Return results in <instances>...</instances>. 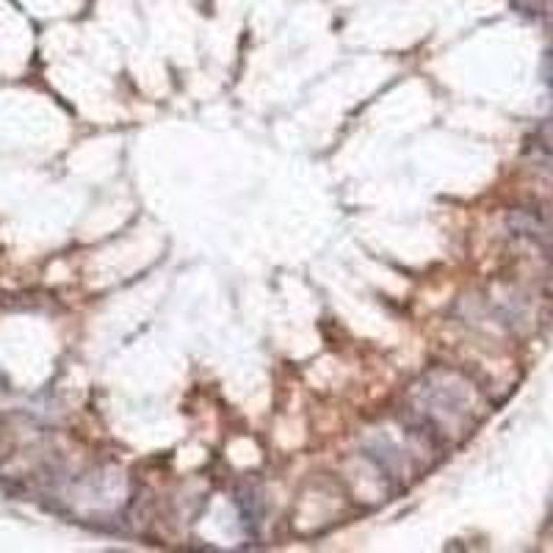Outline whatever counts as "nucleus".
Segmentation results:
<instances>
[{
	"instance_id": "1",
	"label": "nucleus",
	"mask_w": 553,
	"mask_h": 553,
	"mask_svg": "<svg viewBox=\"0 0 553 553\" xmlns=\"http://www.w3.org/2000/svg\"><path fill=\"white\" fill-rule=\"evenodd\" d=\"M545 78L553 86V53H548V58H545Z\"/></svg>"
}]
</instances>
